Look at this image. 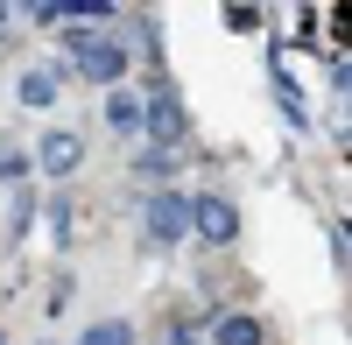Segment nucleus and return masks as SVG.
Returning <instances> with one entry per match:
<instances>
[{"label":"nucleus","instance_id":"f257e3e1","mask_svg":"<svg viewBox=\"0 0 352 345\" xmlns=\"http://www.w3.org/2000/svg\"><path fill=\"white\" fill-rule=\"evenodd\" d=\"M141 134H148V141H155L162 155H176V148H184V141H190V120H184V99H176V85H169V78H155V92L141 99Z\"/></svg>","mask_w":352,"mask_h":345},{"label":"nucleus","instance_id":"f03ea898","mask_svg":"<svg viewBox=\"0 0 352 345\" xmlns=\"http://www.w3.org/2000/svg\"><path fill=\"white\" fill-rule=\"evenodd\" d=\"M71 64H78V78L113 85V92H120V78H127V49L106 43V36H92V28H71Z\"/></svg>","mask_w":352,"mask_h":345},{"label":"nucleus","instance_id":"7ed1b4c3","mask_svg":"<svg viewBox=\"0 0 352 345\" xmlns=\"http://www.w3.org/2000/svg\"><path fill=\"white\" fill-rule=\"evenodd\" d=\"M190 233L204 247H232L240 240V205L226 190H190Z\"/></svg>","mask_w":352,"mask_h":345},{"label":"nucleus","instance_id":"20e7f679","mask_svg":"<svg viewBox=\"0 0 352 345\" xmlns=\"http://www.w3.org/2000/svg\"><path fill=\"white\" fill-rule=\"evenodd\" d=\"M141 225H148L155 247L190 240V190H148V197H141Z\"/></svg>","mask_w":352,"mask_h":345},{"label":"nucleus","instance_id":"39448f33","mask_svg":"<svg viewBox=\"0 0 352 345\" xmlns=\"http://www.w3.org/2000/svg\"><path fill=\"white\" fill-rule=\"evenodd\" d=\"M36 162L50 169V177H71V169H78V134H64V127H56V134H43Z\"/></svg>","mask_w":352,"mask_h":345},{"label":"nucleus","instance_id":"423d86ee","mask_svg":"<svg viewBox=\"0 0 352 345\" xmlns=\"http://www.w3.org/2000/svg\"><path fill=\"white\" fill-rule=\"evenodd\" d=\"M219 345H261V338H268V331H261V318H247V310H226V318H219V331H212Z\"/></svg>","mask_w":352,"mask_h":345},{"label":"nucleus","instance_id":"0eeeda50","mask_svg":"<svg viewBox=\"0 0 352 345\" xmlns=\"http://www.w3.org/2000/svg\"><path fill=\"white\" fill-rule=\"evenodd\" d=\"M106 127L113 134H141V99L134 92H106Z\"/></svg>","mask_w":352,"mask_h":345},{"label":"nucleus","instance_id":"6e6552de","mask_svg":"<svg viewBox=\"0 0 352 345\" xmlns=\"http://www.w3.org/2000/svg\"><path fill=\"white\" fill-rule=\"evenodd\" d=\"M78 345H134V324L106 318V324H92V331H78Z\"/></svg>","mask_w":352,"mask_h":345},{"label":"nucleus","instance_id":"1a4fd4ad","mask_svg":"<svg viewBox=\"0 0 352 345\" xmlns=\"http://www.w3.org/2000/svg\"><path fill=\"white\" fill-rule=\"evenodd\" d=\"M56 99V71H28L21 78V106H50Z\"/></svg>","mask_w":352,"mask_h":345},{"label":"nucleus","instance_id":"9d476101","mask_svg":"<svg viewBox=\"0 0 352 345\" xmlns=\"http://www.w3.org/2000/svg\"><path fill=\"white\" fill-rule=\"evenodd\" d=\"M162 345H197V338H190L184 324H169V338H162Z\"/></svg>","mask_w":352,"mask_h":345}]
</instances>
